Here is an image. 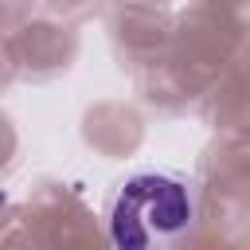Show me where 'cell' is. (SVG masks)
Instances as JSON below:
<instances>
[{
  "mask_svg": "<svg viewBox=\"0 0 250 250\" xmlns=\"http://www.w3.org/2000/svg\"><path fill=\"white\" fill-rule=\"evenodd\" d=\"M195 219L191 191L172 176H133L109 215L117 246H160L176 242Z\"/></svg>",
  "mask_w": 250,
  "mask_h": 250,
  "instance_id": "obj_1",
  "label": "cell"
}]
</instances>
